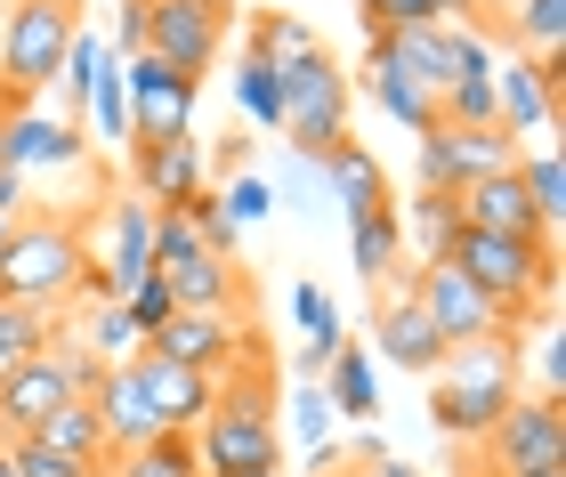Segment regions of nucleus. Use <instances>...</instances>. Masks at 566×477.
<instances>
[{
	"instance_id": "obj_1",
	"label": "nucleus",
	"mask_w": 566,
	"mask_h": 477,
	"mask_svg": "<svg viewBox=\"0 0 566 477\" xmlns=\"http://www.w3.org/2000/svg\"><path fill=\"white\" fill-rule=\"evenodd\" d=\"M446 259L470 275V284L494 299L510 324H518V332L543 324L551 292H558V243L551 235H478V227H461L446 243Z\"/></svg>"
},
{
	"instance_id": "obj_2",
	"label": "nucleus",
	"mask_w": 566,
	"mask_h": 477,
	"mask_svg": "<svg viewBox=\"0 0 566 477\" xmlns=\"http://www.w3.org/2000/svg\"><path fill=\"white\" fill-rule=\"evenodd\" d=\"M518 372H526V340H478V348H446V364L429 372V421L461 445H478L494 421L510 413L518 396Z\"/></svg>"
},
{
	"instance_id": "obj_3",
	"label": "nucleus",
	"mask_w": 566,
	"mask_h": 477,
	"mask_svg": "<svg viewBox=\"0 0 566 477\" xmlns=\"http://www.w3.org/2000/svg\"><path fill=\"white\" fill-rule=\"evenodd\" d=\"M82 267H90V243H82V219H57V211H33L17 219V235L0 243V299L17 308H41V316H65L73 292H82Z\"/></svg>"
},
{
	"instance_id": "obj_4",
	"label": "nucleus",
	"mask_w": 566,
	"mask_h": 477,
	"mask_svg": "<svg viewBox=\"0 0 566 477\" xmlns=\"http://www.w3.org/2000/svg\"><path fill=\"white\" fill-rule=\"evenodd\" d=\"M73 41H82V0H17L9 24H0V82L24 97L57 89Z\"/></svg>"
},
{
	"instance_id": "obj_5",
	"label": "nucleus",
	"mask_w": 566,
	"mask_h": 477,
	"mask_svg": "<svg viewBox=\"0 0 566 477\" xmlns=\"http://www.w3.org/2000/svg\"><path fill=\"white\" fill-rule=\"evenodd\" d=\"M283 138H292V155L300 162H316L348 138V73L324 57H300V65H283Z\"/></svg>"
},
{
	"instance_id": "obj_6",
	"label": "nucleus",
	"mask_w": 566,
	"mask_h": 477,
	"mask_svg": "<svg viewBox=\"0 0 566 477\" xmlns=\"http://www.w3.org/2000/svg\"><path fill=\"white\" fill-rule=\"evenodd\" d=\"M405 292L421 299V316H429V332L446 340V348H478V340H526L518 324H510L494 299H485L470 275H461L453 259H421L413 275H405Z\"/></svg>"
},
{
	"instance_id": "obj_7",
	"label": "nucleus",
	"mask_w": 566,
	"mask_h": 477,
	"mask_svg": "<svg viewBox=\"0 0 566 477\" xmlns=\"http://www.w3.org/2000/svg\"><path fill=\"white\" fill-rule=\"evenodd\" d=\"M478 462H485V477L558 469V462H566V405H558V396L518 389V396H510V413L478 437Z\"/></svg>"
},
{
	"instance_id": "obj_8",
	"label": "nucleus",
	"mask_w": 566,
	"mask_h": 477,
	"mask_svg": "<svg viewBox=\"0 0 566 477\" xmlns=\"http://www.w3.org/2000/svg\"><path fill=\"white\" fill-rule=\"evenodd\" d=\"M122 89H130V146H170V138H195V97L202 82H178L163 57H114Z\"/></svg>"
},
{
	"instance_id": "obj_9",
	"label": "nucleus",
	"mask_w": 566,
	"mask_h": 477,
	"mask_svg": "<svg viewBox=\"0 0 566 477\" xmlns=\"http://www.w3.org/2000/svg\"><path fill=\"white\" fill-rule=\"evenodd\" d=\"M146 348H154V357H170V364H195V372H211V381H227V372H235L260 340H251V324H243V316L178 308L163 332H146Z\"/></svg>"
},
{
	"instance_id": "obj_10",
	"label": "nucleus",
	"mask_w": 566,
	"mask_h": 477,
	"mask_svg": "<svg viewBox=\"0 0 566 477\" xmlns=\"http://www.w3.org/2000/svg\"><path fill=\"white\" fill-rule=\"evenodd\" d=\"M227 49V17L202 9V0H154L146 17V57H163L178 82H202Z\"/></svg>"
},
{
	"instance_id": "obj_11",
	"label": "nucleus",
	"mask_w": 566,
	"mask_h": 477,
	"mask_svg": "<svg viewBox=\"0 0 566 477\" xmlns=\"http://www.w3.org/2000/svg\"><path fill=\"white\" fill-rule=\"evenodd\" d=\"M122 372L138 381V396L154 405V421H163V430H187V437H195V430H202V413L219 405V381H211V372L170 364V357H154V348H138V357L122 364Z\"/></svg>"
},
{
	"instance_id": "obj_12",
	"label": "nucleus",
	"mask_w": 566,
	"mask_h": 477,
	"mask_svg": "<svg viewBox=\"0 0 566 477\" xmlns=\"http://www.w3.org/2000/svg\"><path fill=\"white\" fill-rule=\"evenodd\" d=\"M90 155V138H82V121H65V114H41V106H24L0 121V170H17V179H33V170H73Z\"/></svg>"
},
{
	"instance_id": "obj_13",
	"label": "nucleus",
	"mask_w": 566,
	"mask_h": 477,
	"mask_svg": "<svg viewBox=\"0 0 566 477\" xmlns=\"http://www.w3.org/2000/svg\"><path fill=\"white\" fill-rule=\"evenodd\" d=\"M65 396H82L73 389V372H65V357L57 348H41V357H24L9 381H0V445H17V437H33L49 413L65 405Z\"/></svg>"
},
{
	"instance_id": "obj_14",
	"label": "nucleus",
	"mask_w": 566,
	"mask_h": 477,
	"mask_svg": "<svg viewBox=\"0 0 566 477\" xmlns=\"http://www.w3.org/2000/svg\"><path fill=\"white\" fill-rule=\"evenodd\" d=\"M494 121H502L510 146L551 138V121H558V89L543 82L534 57H518V49H510V65H494Z\"/></svg>"
},
{
	"instance_id": "obj_15",
	"label": "nucleus",
	"mask_w": 566,
	"mask_h": 477,
	"mask_svg": "<svg viewBox=\"0 0 566 477\" xmlns=\"http://www.w3.org/2000/svg\"><path fill=\"white\" fill-rule=\"evenodd\" d=\"M373 348H380V364H397V372H429L446 364V340L429 332V316H421V299L413 292H389V299H373Z\"/></svg>"
},
{
	"instance_id": "obj_16",
	"label": "nucleus",
	"mask_w": 566,
	"mask_h": 477,
	"mask_svg": "<svg viewBox=\"0 0 566 477\" xmlns=\"http://www.w3.org/2000/svg\"><path fill=\"white\" fill-rule=\"evenodd\" d=\"M130 179H138V203L154 211H178V203H195L202 187V146L195 138H170V146H130Z\"/></svg>"
},
{
	"instance_id": "obj_17",
	"label": "nucleus",
	"mask_w": 566,
	"mask_h": 477,
	"mask_svg": "<svg viewBox=\"0 0 566 477\" xmlns=\"http://www.w3.org/2000/svg\"><path fill=\"white\" fill-rule=\"evenodd\" d=\"M453 211H461V227H478V235H543V219H534L526 187H518V162L494 170V179H470L453 194Z\"/></svg>"
},
{
	"instance_id": "obj_18",
	"label": "nucleus",
	"mask_w": 566,
	"mask_h": 477,
	"mask_svg": "<svg viewBox=\"0 0 566 477\" xmlns=\"http://www.w3.org/2000/svg\"><path fill=\"white\" fill-rule=\"evenodd\" d=\"M170 284V308H211V316H243V267L235 259H211V251H195V259L163 267Z\"/></svg>"
},
{
	"instance_id": "obj_19",
	"label": "nucleus",
	"mask_w": 566,
	"mask_h": 477,
	"mask_svg": "<svg viewBox=\"0 0 566 477\" xmlns=\"http://www.w3.org/2000/svg\"><path fill=\"white\" fill-rule=\"evenodd\" d=\"M90 413H97V430H106V445H114V454H130V445L163 437V421H154V405L138 396V381H130L122 364H106V381L90 389Z\"/></svg>"
},
{
	"instance_id": "obj_20",
	"label": "nucleus",
	"mask_w": 566,
	"mask_h": 477,
	"mask_svg": "<svg viewBox=\"0 0 566 477\" xmlns=\"http://www.w3.org/2000/svg\"><path fill=\"white\" fill-rule=\"evenodd\" d=\"M324 187H332V203H340L348 219L389 203V170H380V155H373L365 138H340V146L324 155Z\"/></svg>"
},
{
	"instance_id": "obj_21",
	"label": "nucleus",
	"mask_w": 566,
	"mask_h": 477,
	"mask_svg": "<svg viewBox=\"0 0 566 477\" xmlns=\"http://www.w3.org/2000/svg\"><path fill=\"white\" fill-rule=\"evenodd\" d=\"M292 324H300V381H324V364L348 348V332H340V308H332V292H316V284H292Z\"/></svg>"
},
{
	"instance_id": "obj_22",
	"label": "nucleus",
	"mask_w": 566,
	"mask_h": 477,
	"mask_svg": "<svg viewBox=\"0 0 566 477\" xmlns=\"http://www.w3.org/2000/svg\"><path fill=\"white\" fill-rule=\"evenodd\" d=\"M348 259H356V275L373 284V299H380V284H405L413 267H397V203H380V211H356L348 219Z\"/></svg>"
},
{
	"instance_id": "obj_23",
	"label": "nucleus",
	"mask_w": 566,
	"mask_h": 477,
	"mask_svg": "<svg viewBox=\"0 0 566 477\" xmlns=\"http://www.w3.org/2000/svg\"><path fill=\"white\" fill-rule=\"evenodd\" d=\"M365 89L380 97V114L405 121L413 138H429V130H437V97H429L421 82H405V73H397L389 57H380V49H365Z\"/></svg>"
},
{
	"instance_id": "obj_24",
	"label": "nucleus",
	"mask_w": 566,
	"mask_h": 477,
	"mask_svg": "<svg viewBox=\"0 0 566 477\" xmlns=\"http://www.w3.org/2000/svg\"><path fill=\"white\" fill-rule=\"evenodd\" d=\"M49 454H65V462H90V469H106L114 462V445H106V430H97V413H90V396H65L57 413L33 430Z\"/></svg>"
},
{
	"instance_id": "obj_25",
	"label": "nucleus",
	"mask_w": 566,
	"mask_h": 477,
	"mask_svg": "<svg viewBox=\"0 0 566 477\" xmlns=\"http://www.w3.org/2000/svg\"><path fill=\"white\" fill-rule=\"evenodd\" d=\"M437 146H446L453 194L470 187V179H494V170H510V162H518V146H510L502 130H446V121H437Z\"/></svg>"
},
{
	"instance_id": "obj_26",
	"label": "nucleus",
	"mask_w": 566,
	"mask_h": 477,
	"mask_svg": "<svg viewBox=\"0 0 566 477\" xmlns=\"http://www.w3.org/2000/svg\"><path fill=\"white\" fill-rule=\"evenodd\" d=\"M106 477H202V462H195V437L187 430H163V437L130 445V454H114Z\"/></svg>"
},
{
	"instance_id": "obj_27",
	"label": "nucleus",
	"mask_w": 566,
	"mask_h": 477,
	"mask_svg": "<svg viewBox=\"0 0 566 477\" xmlns=\"http://www.w3.org/2000/svg\"><path fill=\"white\" fill-rule=\"evenodd\" d=\"M316 389L332 396V413H348V421H373L380 413V389H373V357H365V348H340V357L324 364Z\"/></svg>"
},
{
	"instance_id": "obj_28",
	"label": "nucleus",
	"mask_w": 566,
	"mask_h": 477,
	"mask_svg": "<svg viewBox=\"0 0 566 477\" xmlns=\"http://www.w3.org/2000/svg\"><path fill=\"white\" fill-rule=\"evenodd\" d=\"M502 41L518 49V57H558L566 49V0H518V9L502 17Z\"/></svg>"
},
{
	"instance_id": "obj_29",
	"label": "nucleus",
	"mask_w": 566,
	"mask_h": 477,
	"mask_svg": "<svg viewBox=\"0 0 566 477\" xmlns=\"http://www.w3.org/2000/svg\"><path fill=\"white\" fill-rule=\"evenodd\" d=\"M518 187H526L534 219H543V235L558 243V219H566V179H558V155H551L543 138H534V146H518Z\"/></svg>"
},
{
	"instance_id": "obj_30",
	"label": "nucleus",
	"mask_w": 566,
	"mask_h": 477,
	"mask_svg": "<svg viewBox=\"0 0 566 477\" xmlns=\"http://www.w3.org/2000/svg\"><path fill=\"white\" fill-rule=\"evenodd\" d=\"M316 24L292 17V9H260L251 17V57H268V65H300V57H316Z\"/></svg>"
},
{
	"instance_id": "obj_31",
	"label": "nucleus",
	"mask_w": 566,
	"mask_h": 477,
	"mask_svg": "<svg viewBox=\"0 0 566 477\" xmlns=\"http://www.w3.org/2000/svg\"><path fill=\"white\" fill-rule=\"evenodd\" d=\"M235 106H243V121H260V130H283V65H268V57H251V49H243Z\"/></svg>"
},
{
	"instance_id": "obj_32",
	"label": "nucleus",
	"mask_w": 566,
	"mask_h": 477,
	"mask_svg": "<svg viewBox=\"0 0 566 477\" xmlns=\"http://www.w3.org/2000/svg\"><path fill=\"white\" fill-rule=\"evenodd\" d=\"M49 332H57V316H41V308H17V299H0V381L24 364V357H41Z\"/></svg>"
},
{
	"instance_id": "obj_33",
	"label": "nucleus",
	"mask_w": 566,
	"mask_h": 477,
	"mask_svg": "<svg viewBox=\"0 0 566 477\" xmlns=\"http://www.w3.org/2000/svg\"><path fill=\"white\" fill-rule=\"evenodd\" d=\"M65 324L82 332V348H90L97 364H130L138 357V332H130V316H122V308H82V316H65Z\"/></svg>"
},
{
	"instance_id": "obj_34",
	"label": "nucleus",
	"mask_w": 566,
	"mask_h": 477,
	"mask_svg": "<svg viewBox=\"0 0 566 477\" xmlns=\"http://www.w3.org/2000/svg\"><path fill=\"white\" fill-rule=\"evenodd\" d=\"M211 194H219V211H227V227H235V235H243V227H260V219L275 211V187L260 179V170H235V179L211 187Z\"/></svg>"
},
{
	"instance_id": "obj_35",
	"label": "nucleus",
	"mask_w": 566,
	"mask_h": 477,
	"mask_svg": "<svg viewBox=\"0 0 566 477\" xmlns=\"http://www.w3.org/2000/svg\"><path fill=\"white\" fill-rule=\"evenodd\" d=\"M106 65H114V49L97 41V33H82V41H73V57H65V73H57L73 114H90V89H97V73H106ZM73 114H65V121H73Z\"/></svg>"
},
{
	"instance_id": "obj_36",
	"label": "nucleus",
	"mask_w": 566,
	"mask_h": 477,
	"mask_svg": "<svg viewBox=\"0 0 566 477\" xmlns=\"http://www.w3.org/2000/svg\"><path fill=\"white\" fill-rule=\"evenodd\" d=\"M405 219H413V235H421V259H446V243L461 235L453 194H413V203H405Z\"/></svg>"
},
{
	"instance_id": "obj_37",
	"label": "nucleus",
	"mask_w": 566,
	"mask_h": 477,
	"mask_svg": "<svg viewBox=\"0 0 566 477\" xmlns=\"http://www.w3.org/2000/svg\"><path fill=\"white\" fill-rule=\"evenodd\" d=\"M0 462H9V477H106V469H90V462H65V454H49L41 437H17V445H0Z\"/></svg>"
},
{
	"instance_id": "obj_38",
	"label": "nucleus",
	"mask_w": 566,
	"mask_h": 477,
	"mask_svg": "<svg viewBox=\"0 0 566 477\" xmlns=\"http://www.w3.org/2000/svg\"><path fill=\"white\" fill-rule=\"evenodd\" d=\"M122 316H130V332H138V348H146V332H163V324L178 316V308H170V284H163V275H138V284L122 292Z\"/></svg>"
},
{
	"instance_id": "obj_39",
	"label": "nucleus",
	"mask_w": 566,
	"mask_h": 477,
	"mask_svg": "<svg viewBox=\"0 0 566 477\" xmlns=\"http://www.w3.org/2000/svg\"><path fill=\"white\" fill-rule=\"evenodd\" d=\"M178 219L195 227V243L211 251V259H235V227H227V211H219V194H211V187H202L195 203H178Z\"/></svg>"
},
{
	"instance_id": "obj_40",
	"label": "nucleus",
	"mask_w": 566,
	"mask_h": 477,
	"mask_svg": "<svg viewBox=\"0 0 566 477\" xmlns=\"http://www.w3.org/2000/svg\"><path fill=\"white\" fill-rule=\"evenodd\" d=\"M90 121H97V138H122V146H130V89H122L114 65L97 73V89H90Z\"/></svg>"
},
{
	"instance_id": "obj_41",
	"label": "nucleus",
	"mask_w": 566,
	"mask_h": 477,
	"mask_svg": "<svg viewBox=\"0 0 566 477\" xmlns=\"http://www.w3.org/2000/svg\"><path fill=\"white\" fill-rule=\"evenodd\" d=\"M292 430H300V445H324L332 437V396L307 381V389H292Z\"/></svg>"
},
{
	"instance_id": "obj_42",
	"label": "nucleus",
	"mask_w": 566,
	"mask_h": 477,
	"mask_svg": "<svg viewBox=\"0 0 566 477\" xmlns=\"http://www.w3.org/2000/svg\"><path fill=\"white\" fill-rule=\"evenodd\" d=\"M146 17H154V0H122V17H114V57H138V49H146Z\"/></svg>"
},
{
	"instance_id": "obj_43",
	"label": "nucleus",
	"mask_w": 566,
	"mask_h": 477,
	"mask_svg": "<svg viewBox=\"0 0 566 477\" xmlns=\"http://www.w3.org/2000/svg\"><path fill=\"white\" fill-rule=\"evenodd\" d=\"M316 179H324V170L292 155V162H283V170H275V179H268V187H275V203H307V194H316Z\"/></svg>"
},
{
	"instance_id": "obj_44",
	"label": "nucleus",
	"mask_w": 566,
	"mask_h": 477,
	"mask_svg": "<svg viewBox=\"0 0 566 477\" xmlns=\"http://www.w3.org/2000/svg\"><path fill=\"white\" fill-rule=\"evenodd\" d=\"M0 211H9V219L24 211V179H17V170H0Z\"/></svg>"
},
{
	"instance_id": "obj_45",
	"label": "nucleus",
	"mask_w": 566,
	"mask_h": 477,
	"mask_svg": "<svg viewBox=\"0 0 566 477\" xmlns=\"http://www.w3.org/2000/svg\"><path fill=\"white\" fill-rule=\"evenodd\" d=\"M365 477H421L413 462H397V454H380V462H365Z\"/></svg>"
},
{
	"instance_id": "obj_46",
	"label": "nucleus",
	"mask_w": 566,
	"mask_h": 477,
	"mask_svg": "<svg viewBox=\"0 0 566 477\" xmlns=\"http://www.w3.org/2000/svg\"><path fill=\"white\" fill-rule=\"evenodd\" d=\"M518 477H566V462H558V469H518Z\"/></svg>"
},
{
	"instance_id": "obj_47",
	"label": "nucleus",
	"mask_w": 566,
	"mask_h": 477,
	"mask_svg": "<svg viewBox=\"0 0 566 477\" xmlns=\"http://www.w3.org/2000/svg\"><path fill=\"white\" fill-rule=\"evenodd\" d=\"M9 235H17V219H9V211H0V243H9Z\"/></svg>"
},
{
	"instance_id": "obj_48",
	"label": "nucleus",
	"mask_w": 566,
	"mask_h": 477,
	"mask_svg": "<svg viewBox=\"0 0 566 477\" xmlns=\"http://www.w3.org/2000/svg\"><path fill=\"white\" fill-rule=\"evenodd\" d=\"M485 9H502V17H510V9H518V0H485Z\"/></svg>"
},
{
	"instance_id": "obj_49",
	"label": "nucleus",
	"mask_w": 566,
	"mask_h": 477,
	"mask_svg": "<svg viewBox=\"0 0 566 477\" xmlns=\"http://www.w3.org/2000/svg\"><path fill=\"white\" fill-rule=\"evenodd\" d=\"M243 477H283V469H243Z\"/></svg>"
},
{
	"instance_id": "obj_50",
	"label": "nucleus",
	"mask_w": 566,
	"mask_h": 477,
	"mask_svg": "<svg viewBox=\"0 0 566 477\" xmlns=\"http://www.w3.org/2000/svg\"><path fill=\"white\" fill-rule=\"evenodd\" d=\"M332 477H365V469H332Z\"/></svg>"
},
{
	"instance_id": "obj_51",
	"label": "nucleus",
	"mask_w": 566,
	"mask_h": 477,
	"mask_svg": "<svg viewBox=\"0 0 566 477\" xmlns=\"http://www.w3.org/2000/svg\"><path fill=\"white\" fill-rule=\"evenodd\" d=\"M0 121H9V114H0Z\"/></svg>"
}]
</instances>
